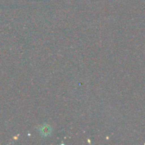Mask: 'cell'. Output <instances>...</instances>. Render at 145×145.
<instances>
[{"label": "cell", "mask_w": 145, "mask_h": 145, "mask_svg": "<svg viewBox=\"0 0 145 145\" xmlns=\"http://www.w3.org/2000/svg\"><path fill=\"white\" fill-rule=\"evenodd\" d=\"M51 130H52L51 127L48 125H43L40 127V132L41 135L44 136L49 135L51 133Z\"/></svg>", "instance_id": "1"}]
</instances>
